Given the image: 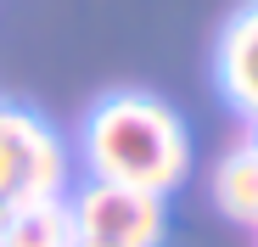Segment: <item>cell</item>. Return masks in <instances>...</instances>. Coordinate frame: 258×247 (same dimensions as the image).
Here are the masks:
<instances>
[{"label": "cell", "mask_w": 258, "mask_h": 247, "mask_svg": "<svg viewBox=\"0 0 258 247\" xmlns=\"http://www.w3.org/2000/svg\"><path fill=\"white\" fill-rule=\"evenodd\" d=\"M6 214H12V202H6V197H0V230H6Z\"/></svg>", "instance_id": "ba28073f"}, {"label": "cell", "mask_w": 258, "mask_h": 247, "mask_svg": "<svg viewBox=\"0 0 258 247\" xmlns=\"http://www.w3.org/2000/svg\"><path fill=\"white\" fill-rule=\"evenodd\" d=\"M79 163L90 180L168 197L191 174V135L152 90H112L79 124Z\"/></svg>", "instance_id": "6da1fadb"}, {"label": "cell", "mask_w": 258, "mask_h": 247, "mask_svg": "<svg viewBox=\"0 0 258 247\" xmlns=\"http://www.w3.org/2000/svg\"><path fill=\"white\" fill-rule=\"evenodd\" d=\"M68 214H73L79 241H101V247H163L168 236L163 197L112 186V180H84L68 197Z\"/></svg>", "instance_id": "7a4b0ae2"}, {"label": "cell", "mask_w": 258, "mask_h": 247, "mask_svg": "<svg viewBox=\"0 0 258 247\" xmlns=\"http://www.w3.org/2000/svg\"><path fill=\"white\" fill-rule=\"evenodd\" d=\"M73 247H101V241H73Z\"/></svg>", "instance_id": "30bf717a"}, {"label": "cell", "mask_w": 258, "mask_h": 247, "mask_svg": "<svg viewBox=\"0 0 258 247\" xmlns=\"http://www.w3.org/2000/svg\"><path fill=\"white\" fill-rule=\"evenodd\" d=\"M0 157L12 169V208L17 202H45L68 186V152L51 124H39L28 107L0 101Z\"/></svg>", "instance_id": "3957f363"}, {"label": "cell", "mask_w": 258, "mask_h": 247, "mask_svg": "<svg viewBox=\"0 0 258 247\" xmlns=\"http://www.w3.org/2000/svg\"><path fill=\"white\" fill-rule=\"evenodd\" d=\"M213 79H219L225 101L247 124H258V0H247L225 23L219 45H213Z\"/></svg>", "instance_id": "277c9868"}, {"label": "cell", "mask_w": 258, "mask_h": 247, "mask_svg": "<svg viewBox=\"0 0 258 247\" xmlns=\"http://www.w3.org/2000/svg\"><path fill=\"white\" fill-rule=\"evenodd\" d=\"M0 197L12 202V169H6V157H0Z\"/></svg>", "instance_id": "52a82bcc"}, {"label": "cell", "mask_w": 258, "mask_h": 247, "mask_svg": "<svg viewBox=\"0 0 258 247\" xmlns=\"http://www.w3.org/2000/svg\"><path fill=\"white\" fill-rule=\"evenodd\" d=\"M247 146H252V152H258V124H252V141H247Z\"/></svg>", "instance_id": "9c48e42d"}, {"label": "cell", "mask_w": 258, "mask_h": 247, "mask_svg": "<svg viewBox=\"0 0 258 247\" xmlns=\"http://www.w3.org/2000/svg\"><path fill=\"white\" fill-rule=\"evenodd\" d=\"M213 202H219V214H230L236 225L258 230V152L247 141L219 157V169H213Z\"/></svg>", "instance_id": "8992f818"}, {"label": "cell", "mask_w": 258, "mask_h": 247, "mask_svg": "<svg viewBox=\"0 0 258 247\" xmlns=\"http://www.w3.org/2000/svg\"><path fill=\"white\" fill-rule=\"evenodd\" d=\"M79 230H73V214L62 197H45V202H17L6 214V230H0V247H73Z\"/></svg>", "instance_id": "5b68a950"}]
</instances>
